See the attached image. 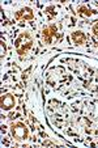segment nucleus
I'll list each match as a JSON object with an SVG mask.
<instances>
[{"label":"nucleus","mask_w":98,"mask_h":148,"mask_svg":"<svg viewBox=\"0 0 98 148\" xmlns=\"http://www.w3.org/2000/svg\"><path fill=\"white\" fill-rule=\"evenodd\" d=\"M14 47L20 56H24L30 51V49L33 47V38H31L29 32H24L21 33L14 41Z\"/></svg>","instance_id":"nucleus-1"},{"label":"nucleus","mask_w":98,"mask_h":148,"mask_svg":"<svg viewBox=\"0 0 98 148\" xmlns=\"http://www.w3.org/2000/svg\"><path fill=\"white\" fill-rule=\"evenodd\" d=\"M42 38L46 45H52L56 39L60 38V34L58 33V28L55 24H51L43 28L42 30Z\"/></svg>","instance_id":"nucleus-2"},{"label":"nucleus","mask_w":98,"mask_h":148,"mask_svg":"<svg viewBox=\"0 0 98 148\" xmlns=\"http://www.w3.org/2000/svg\"><path fill=\"white\" fill-rule=\"evenodd\" d=\"M11 132H12V136H13L16 140H26L28 139V135H29L28 127L21 122L12 123Z\"/></svg>","instance_id":"nucleus-3"},{"label":"nucleus","mask_w":98,"mask_h":148,"mask_svg":"<svg viewBox=\"0 0 98 148\" xmlns=\"http://www.w3.org/2000/svg\"><path fill=\"white\" fill-rule=\"evenodd\" d=\"M14 106H16V98L12 93H5L1 96V98H0V108L1 109L8 112V110L13 109Z\"/></svg>","instance_id":"nucleus-4"},{"label":"nucleus","mask_w":98,"mask_h":148,"mask_svg":"<svg viewBox=\"0 0 98 148\" xmlns=\"http://www.w3.org/2000/svg\"><path fill=\"white\" fill-rule=\"evenodd\" d=\"M16 20L17 21H25V20H33L34 18V13L33 9L29 8V7H24L20 11L16 12Z\"/></svg>","instance_id":"nucleus-5"},{"label":"nucleus","mask_w":98,"mask_h":148,"mask_svg":"<svg viewBox=\"0 0 98 148\" xmlns=\"http://www.w3.org/2000/svg\"><path fill=\"white\" fill-rule=\"evenodd\" d=\"M71 38H72L73 43L77 46H81L84 45L85 42H86V36H85V33H82L81 30H76L72 33V36H71Z\"/></svg>","instance_id":"nucleus-6"},{"label":"nucleus","mask_w":98,"mask_h":148,"mask_svg":"<svg viewBox=\"0 0 98 148\" xmlns=\"http://www.w3.org/2000/svg\"><path fill=\"white\" fill-rule=\"evenodd\" d=\"M77 12H78V14H82V16H86V17H89V16H92L93 13H95L94 11H92V9H89V8H88V7H85V5L78 7Z\"/></svg>","instance_id":"nucleus-7"},{"label":"nucleus","mask_w":98,"mask_h":148,"mask_svg":"<svg viewBox=\"0 0 98 148\" xmlns=\"http://www.w3.org/2000/svg\"><path fill=\"white\" fill-rule=\"evenodd\" d=\"M54 11H55V7H52V5L48 7V8H46L45 12L48 14V18H52V17L56 16V12H54Z\"/></svg>","instance_id":"nucleus-8"},{"label":"nucleus","mask_w":98,"mask_h":148,"mask_svg":"<svg viewBox=\"0 0 98 148\" xmlns=\"http://www.w3.org/2000/svg\"><path fill=\"white\" fill-rule=\"evenodd\" d=\"M0 46H1V51H0V58L3 59V58H4V55H5V53H7V46H5V42H4V41H1V42H0Z\"/></svg>","instance_id":"nucleus-9"},{"label":"nucleus","mask_w":98,"mask_h":148,"mask_svg":"<svg viewBox=\"0 0 98 148\" xmlns=\"http://www.w3.org/2000/svg\"><path fill=\"white\" fill-rule=\"evenodd\" d=\"M92 32L94 33V36H97V37H98V21H95V23L93 24V26H92Z\"/></svg>","instance_id":"nucleus-10"}]
</instances>
